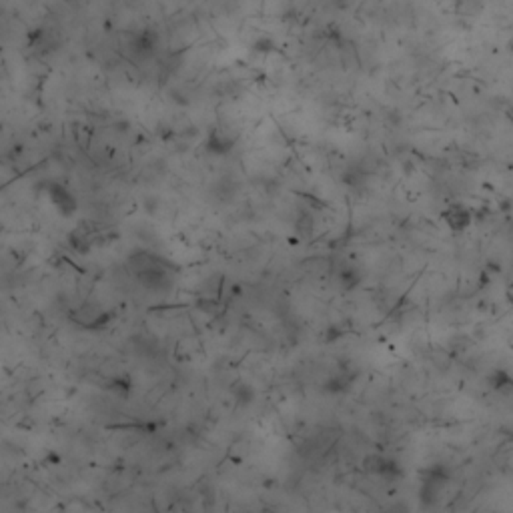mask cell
<instances>
[{
	"instance_id": "7",
	"label": "cell",
	"mask_w": 513,
	"mask_h": 513,
	"mask_svg": "<svg viewBox=\"0 0 513 513\" xmlns=\"http://www.w3.org/2000/svg\"><path fill=\"white\" fill-rule=\"evenodd\" d=\"M155 48H157V36L150 31L137 32L128 41V53L137 58H147L155 53Z\"/></svg>"
},
{
	"instance_id": "8",
	"label": "cell",
	"mask_w": 513,
	"mask_h": 513,
	"mask_svg": "<svg viewBox=\"0 0 513 513\" xmlns=\"http://www.w3.org/2000/svg\"><path fill=\"white\" fill-rule=\"evenodd\" d=\"M487 383L497 393H509V391H513V377L505 369H493L492 373L487 375Z\"/></svg>"
},
{
	"instance_id": "11",
	"label": "cell",
	"mask_w": 513,
	"mask_h": 513,
	"mask_svg": "<svg viewBox=\"0 0 513 513\" xmlns=\"http://www.w3.org/2000/svg\"><path fill=\"white\" fill-rule=\"evenodd\" d=\"M337 281H339V285H341L345 291H351V289H355L361 283V273H359L357 267L347 265V267H343L341 271L337 273Z\"/></svg>"
},
{
	"instance_id": "12",
	"label": "cell",
	"mask_w": 513,
	"mask_h": 513,
	"mask_svg": "<svg viewBox=\"0 0 513 513\" xmlns=\"http://www.w3.org/2000/svg\"><path fill=\"white\" fill-rule=\"evenodd\" d=\"M71 245L75 247L78 253H83V255H85V253L90 251V239L85 235V231H83V229H76L75 233L71 235Z\"/></svg>"
},
{
	"instance_id": "15",
	"label": "cell",
	"mask_w": 513,
	"mask_h": 513,
	"mask_svg": "<svg viewBox=\"0 0 513 513\" xmlns=\"http://www.w3.org/2000/svg\"><path fill=\"white\" fill-rule=\"evenodd\" d=\"M505 299H507V303H509V305L513 307V283L509 285V287L505 289Z\"/></svg>"
},
{
	"instance_id": "2",
	"label": "cell",
	"mask_w": 513,
	"mask_h": 513,
	"mask_svg": "<svg viewBox=\"0 0 513 513\" xmlns=\"http://www.w3.org/2000/svg\"><path fill=\"white\" fill-rule=\"evenodd\" d=\"M172 271L175 267L165 259L157 265H150V267L135 273V277L140 283V287H145L149 293H162L172 287Z\"/></svg>"
},
{
	"instance_id": "14",
	"label": "cell",
	"mask_w": 513,
	"mask_h": 513,
	"mask_svg": "<svg viewBox=\"0 0 513 513\" xmlns=\"http://www.w3.org/2000/svg\"><path fill=\"white\" fill-rule=\"evenodd\" d=\"M271 48H275V44L269 38H261L255 43V51H271Z\"/></svg>"
},
{
	"instance_id": "10",
	"label": "cell",
	"mask_w": 513,
	"mask_h": 513,
	"mask_svg": "<svg viewBox=\"0 0 513 513\" xmlns=\"http://www.w3.org/2000/svg\"><path fill=\"white\" fill-rule=\"evenodd\" d=\"M233 397H235L237 405L249 407L256 399L255 387H253V385L245 383V381H239V383L233 387Z\"/></svg>"
},
{
	"instance_id": "6",
	"label": "cell",
	"mask_w": 513,
	"mask_h": 513,
	"mask_svg": "<svg viewBox=\"0 0 513 513\" xmlns=\"http://www.w3.org/2000/svg\"><path fill=\"white\" fill-rule=\"evenodd\" d=\"M204 149L213 157H224V155H229L231 150L235 149V139L229 137L223 128H213L209 133L207 140H204Z\"/></svg>"
},
{
	"instance_id": "1",
	"label": "cell",
	"mask_w": 513,
	"mask_h": 513,
	"mask_svg": "<svg viewBox=\"0 0 513 513\" xmlns=\"http://www.w3.org/2000/svg\"><path fill=\"white\" fill-rule=\"evenodd\" d=\"M451 480V473L445 465H431L421 471V485H419V502L423 507H433L437 503L443 487Z\"/></svg>"
},
{
	"instance_id": "9",
	"label": "cell",
	"mask_w": 513,
	"mask_h": 513,
	"mask_svg": "<svg viewBox=\"0 0 513 513\" xmlns=\"http://www.w3.org/2000/svg\"><path fill=\"white\" fill-rule=\"evenodd\" d=\"M353 383V375L347 373V371H341L339 375H335L331 379H327L325 385H323V391H327V393H343V391H347Z\"/></svg>"
},
{
	"instance_id": "4",
	"label": "cell",
	"mask_w": 513,
	"mask_h": 513,
	"mask_svg": "<svg viewBox=\"0 0 513 513\" xmlns=\"http://www.w3.org/2000/svg\"><path fill=\"white\" fill-rule=\"evenodd\" d=\"M46 192L51 197V203L56 207V211L63 214V217H73L78 211V201L73 192L68 191L66 187L58 185V182H48L46 185Z\"/></svg>"
},
{
	"instance_id": "3",
	"label": "cell",
	"mask_w": 513,
	"mask_h": 513,
	"mask_svg": "<svg viewBox=\"0 0 513 513\" xmlns=\"http://www.w3.org/2000/svg\"><path fill=\"white\" fill-rule=\"evenodd\" d=\"M363 470L369 475H377L385 481H399L403 477V467L399 465V461L389 457V455H381V453H371L363 460Z\"/></svg>"
},
{
	"instance_id": "5",
	"label": "cell",
	"mask_w": 513,
	"mask_h": 513,
	"mask_svg": "<svg viewBox=\"0 0 513 513\" xmlns=\"http://www.w3.org/2000/svg\"><path fill=\"white\" fill-rule=\"evenodd\" d=\"M441 221L447 224L449 231L461 233V231L470 229L471 224H473V211L463 203H453L441 213Z\"/></svg>"
},
{
	"instance_id": "13",
	"label": "cell",
	"mask_w": 513,
	"mask_h": 513,
	"mask_svg": "<svg viewBox=\"0 0 513 513\" xmlns=\"http://www.w3.org/2000/svg\"><path fill=\"white\" fill-rule=\"evenodd\" d=\"M110 389H113V391L128 393V391H130V379H113V381H110Z\"/></svg>"
}]
</instances>
